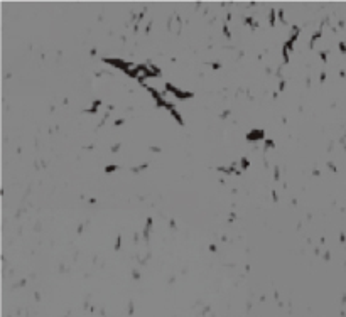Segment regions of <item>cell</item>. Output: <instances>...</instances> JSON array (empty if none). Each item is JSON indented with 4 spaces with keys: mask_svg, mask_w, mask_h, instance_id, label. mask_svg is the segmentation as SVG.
Instances as JSON below:
<instances>
[{
    "mask_svg": "<svg viewBox=\"0 0 346 317\" xmlns=\"http://www.w3.org/2000/svg\"><path fill=\"white\" fill-rule=\"evenodd\" d=\"M169 29H171L172 32H176V34H179L181 32V29H182V22H181V17L179 15H172L171 17V20H169Z\"/></svg>",
    "mask_w": 346,
    "mask_h": 317,
    "instance_id": "6da1fadb",
    "label": "cell"
},
{
    "mask_svg": "<svg viewBox=\"0 0 346 317\" xmlns=\"http://www.w3.org/2000/svg\"><path fill=\"white\" fill-rule=\"evenodd\" d=\"M264 138H265V133H264V130H260V128H258V130H252L247 135V140H250V142L252 140H264Z\"/></svg>",
    "mask_w": 346,
    "mask_h": 317,
    "instance_id": "7a4b0ae2",
    "label": "cell"
}]
</instances>
